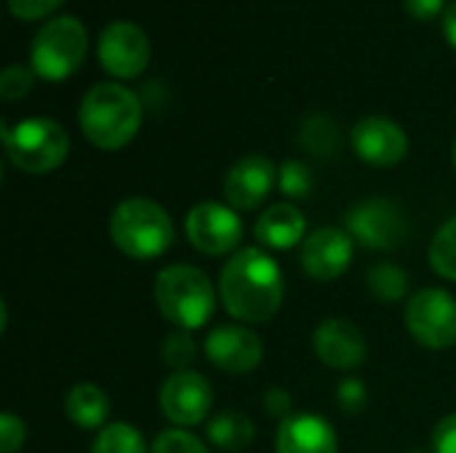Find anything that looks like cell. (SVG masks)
Listing matches in <instances>:
<instances>
[{
	"mask_svg": "<svg viewBox=\"0 0 456 453\" xmlns=\"http://www.w3.org/2000/svg\"><path fill=\"white\" fill-rule=\"evenodd\" d=\"M219 302L240 323H265L283 304V272L262 248L235 251L219 275Z\"/></svg>",
	"mask_w": 456,
	"mask_h": 453,
	"instance_id": "1",
	"label": "cell"
},
{
	"mask_svg": "<svg viewBox=\"0 0 456 453\" xmlns=\"http://www.w3.org/2000/svg\"><path fill=\"white\" fill-rule=\"evenodd\" d=\"M142 101L139 96L120 83H99L94 85L77 109V123L83 136L99 150H120L142 128Z\"/></svg>",
	"mask_w": 456,
	"mask_h": 453,
	"instance_id": "2",
	"label": "cell"
},
{
	"mask_svg": "<svg viewBox=\"0 0 456 453\" xmlns=\"http://www.w3.org/2000/svg\"><path fill=\"white\" fill-rule=\"evenodd\" d=\"M110 238L123 256L150 262L174 246V222L160 203L150 198H126L110 216Z\"/></svg>",
	"mask_w": 456,
	"mask_h": 453,
	"instance_id": "3",
	"label": "cell"
},
{
	"mask_svg": "<svg viewBox=\"0 0 456 453\" xmlns=\"http://www.w3.org/2000/svg\"><path fill=\"white\" fill-rule=\"evenodd\" d=\"M155 304L179 331H198L216 310V291L203 270L192 264H168L155 278Z\"/></svg>",
	"mask_w": 456,
	"mask_h": 453,
	"instance_id": "4",
	"label": "cell"
},
{
	"mask_svg": "<svg viewBox=\"0 0 456 453\" xmlns=\"http://www.w3.org/2000/svg\"><path fill=\"white\" fill-rule=\"evenodd\" d=\"M0 131L8 160L24 174H48L67 160L69 136L51 117H27L16 125L3 123Z\"/></svg>",
	"mask_w": 456,
	"mask_h": 453,
	"instance_id": "5",
	"label": "cell"
},
{
	"mask_svg": "<svg viewBox=\"0 0 456 453\" xmlns=\"http://www.w3.org/2000/svg\"><path fill=\"white\" fill-rule=\"evenodd\" d=\"M86 51H88V32L83 21L75 16H56L37 29L29 48V59L35 75L59 83L80 69Z\"/></svg>",
	"mask_w": 456,
	"mask_h": 453,
	"instance_id": "6",
	"label": "cell"
},
{
	"mask_svg": "<svg viewBox=\"0 0 456 453\" xmlns=\"http://www.w3.org/2000/svg\"><path fill=\"white\" fill-rule=\"evenodd\" d=\"M406 328L428 350H452L456 344V299L444 288L417 291L406 302Z\"/></svg>",
	"mask_w": 456,
	"mask_h": 453,
	"instance_id": "7",
	"label": "cell"
},
{
	"mask_svg": "<svg viewBox=\"0 0 456 453\" xmlns=\"http://www.w3.org/2000/svg\"><path fill=\"white\" fill-rule=\"evenodd\" d=\"M184 235L192 248L206 256H227L243 240V222L232 206H222L214 200L198 203L190 208L184 219Z\"/></svg>",
	"mask_w": 456,
	"mask_h": 453,
	"instance_id": "8",
	"label": "cell"
},
{
	"mask_svg": "<svg viewBox=\"0 0 456 453\" xmlns=\"http://www.w3.org/2000/svg\"><path fill=\"white\" fill-rule=\"evenodd\" d=\"M345 230L353 240L371 251L398 248L406 238V216L387 198H369L353 206L345 216Z\"/></svg>",
	"mask_w": 456,
	"mask_h": 453,
	"instance_id": "9",
	"label": "cell"
},
{
	"mask_svg": "<svg viewBox=\"0 0 456 453\" xmlns=\"http://www.w3.org/2000/svg\"><path fill=\"white\" fill-rule=\"evenodd\" d=\"M214 409V390L208 379L192 368L171 371L160 387V411L176 427H195L208 419Z\"/></svg>",
	"mask_w": 456,
	"mask_h": 453,
	"instance_id": "10",
	"label": "cell"
},
{
	"mask_svg": "<svg viewBox=\"0 0 456 453\" xmlns=\"http://www.w3.org/2000/svg\"><path fill=\"white\" fill-rule=\"evenodd\" d=\"M150 37L134 21H112L99 35V61L112 77H139L150 64Z\"/></svg>",
	"mask_w": 456,
	"mask_h": 453,
	"instance_id": "11",
	"label": "cell"
},
{
	"mask_svg": "<svg viewBox=\"0 0 456 453\" xmlns=\"http://www.w3.org/2000/svg\"><path fill=\"white\" fill-rule=\"evenodd\" d=\"M203 352L214 363V368L240 376L259 368L265 358V344L256 336V331L238 323H222L206 334Z\"/></svg>",
	"mask_w": 456,
	"mask_h": 453,
	"instance_id": "12",
	"label": "cell"
},
{
	"mask_svg": "<svg viewBox=\"0 0 456 453\" xmlns=\"http://www.w3.org/2000/svg\"><path fill=\"white\" fill-rule=\"evenodd\" d=\"M355 256V240L347 230L339 227H321L305 238L299 248V262L307 278L318 283H331L342 278Z\"/></svg>",
	"mask_w": 456,
	"mask_h": 453,
	"instance_id": "13",
	"label": "cell"
},
{
	"mask_svg": "<svg viewBox=\"0 0 456 453\" xmlns=\"http://www.w3.org/2000/svg\"><path fill=\"white\" fill-rule=\"evenodd\" d=\"M350 144L361 160L377 168H393L409 155L406 131L395 120L379 115L358 120L350 133Z\"/></svg>",
	"mask_w": 456,
	"mask_h": 453,
	"instance_id": "14",
	"label": "cell"
},
{
	"mask_svg": "<svg viewBox=\"0 0 456 453\" xmlns=\"http://www.w3.org/2000/svg\"><path fill=\"white\" fill-rule=\"evenodd\" d=\"M313 350L318 360L334 371H355L369 355L363 331L345 318H329L318 323L313 331Z\"/></svg>",
	"mask_w": 456,
	"mask_h": 453,
	"instance_id": "15",
	"label": "cell"
},
{
	"mask_svg": "<svg viewBox=\"0 0 456 453\" xmlns=\"http://www.w3.org/2000/svg\"><path fill=\"white\" fill-rule=\"evenodd\" d=\"M278 184V168L265 155L240 158L224 176V198L235 211L259 208Z\"/></svg>",
	"mask_w": 456,
	"mask_h": 453,
	"instance_id": "16",
	"label": "cell"
},
{
	"mask_svg": "<svg viewBox=\"0 0 456 453\" xmlns=\"http://www.w3.org/2000/svg\"><path fill=\"white\" fill-rule=\"evenodd\" d=\"M275 453H339V438L329 419L318 414H294L278 427Z\"/></svg>",
	"mask_w": 456,
	"mask_h": 453,
	"instance_id": "17",
	"label": "cell"
},
{
	"mask_svg": "<svg viewBox=\"0 0 456 453\" xmlns=\"http://www.w3.org/2000/svg\"><path fill=\"white\" fill-rule=\"evenodd\" d=\"M305 230H307V219L291 203L270 206L254 224L256 240L273 251H289V248L305 243Z\"/></svg>",
	"mask_w": 456,
	"mask_h": 453,
	"instance_id": "18",
	"label": "cell"
},
{
	"mask_svg": "<svg viewBox=\"0 0 456 453\" xmlns=\"http://www.w3.org/2000/svg\"><path fill=\"white\" fill-rule=\"evenodd\" d=\"M64 414L80 430H102V427H107L110 398L99 384L80 382V384L69 387V392L64 398Z\"/></svg>",
	"mask_w": 456,
	"mask_h": 453,
	"instance_id": "19",
	"label": "cell"
},
{
	"mask_svg": "<svg viewBox=\"0 0 456 453\" xmlns=\"http://www.w3.org/2000/svg\"><path fill=\"white\" fill-rule=\"evenodd\" d=\"M254 435H256L254 422L243 411H235V409H227V411L214 414L208 419V425H206V438L219 451H243V449L251 446Z\"/></svg>",
	"mask_w": 456,
	"mask_h": 453,
	"instance_id": "20",
	"label": "cell"
},
{
	"mask_svg": "<svg viewBox=\"0 0 456 453\" xmlns=\"http://www.w3.org/2000/svg\"><path fill=\"white\" fill-rule=\"evenodd\" d=\"M299 142L315 158H334L342 144V133L331 115L315 112V115L305 117V123L299 128Z\"/></svg>",
	"mask_w": 456,
	"mask_h": 453,
	"instance_id": "21",
	"label": "cell"
},
{
	"mask_svg": "<svg viewBox=\"0 0 456 453\" xmlns=\"http://www.w3.org/2000/svg\"><path fill=\"white\" fill-rule=\"evenodd\" d=\"M91 453H150L144 435L128 422H112L99 430Z\"/></svg>",
	"mask_w": 456,
	"mask_h": 453,
	"instance_id": "22",
	"label": "cell"
},
{
	"mask_svg": "<svg viewBox=\"0 0 456 453\" xmlns=\"http://www.w3.org/2000/svg\"><path fill=\"white\" fill-rule=\"evenodd\" d=\"M369 291L385 302V304H395L406 296L409 291V272L401 270L398 264L390 262H379L369 270Z\"/></svg>",
	"mask_w": 456,
	"mask_h": 453,
	"instance_id": "23",
	"label": "cell"
},
{
	"mask_svg": "<svg viewBox=\"0 0 456 453\" xmlns=\"http://www.w3.org/2000/svg\"><path fill=\"white\" fill-rule=\"evenodd\" d=\"M430 267L436 275L456 283V216L436 232L430 243Z\"/></svg>",
	"mask_w": 456,
	"mask_h": 453,
	"instance_id": "24",
	"label": "cell"
},
{
	"mask_svg": "<svg viewBox=\"0 0 456 453\" xmlns=\"http://www.w3.org/2000/svg\"><path fill=\"white\" fill-rule=\"evenodd\" d=\"M160 355H163V363L171 371H187L198 358V344L190 336V331H174V334H168L163 339Z\"/></svg>",
	"mask_w": 456,
	"mask_h": 453,
	"instance_id": "25",
	"label": "cell"
},
{
	"mask_svg": "<svg viewBox=\"0 0 456 453\" xmlns=\"http://www.w3.org/2000/svg\"><path fill=\"white\" fill-rule=\"evenodd\" d=\"M313 184H315L313 171L299 160H286L278 171V187L286 198H294V200L307 198L313 192Z\"/></svg>",
	"mask_w": 456,
	"mask_h": 453,
	"instance_id": "26",
	"label": "cell"
},
{
	"mask_svg": "<svg viewBox=\"0 0 456 453\" xmlns=\"http://www.w3.org/2000/svg\"><path fill=\"white\" fill-rule=\"evenodd\" d=\"M150 453H211V451H208V446H206L198 435H192V433H187V430H163V433L152 441Z\"/></svg>",
	"mask_w": 456,
	"mask_h": 453,
	"instance_id": "27",
	"label": "cell"
},
{
	"mask_svg": "<svg viewBox=\"0 0 456 453\" xmlns=\"http://www.w3.org/2000/svg\"><path fill=\"white\" fill-rule=\"evenodd\" d=\"M32 83H35V69L21 67V64H11L0 75V96L5 101H16V99L29 93Z\"/></svg>",
	"mask_w": 456,
	"mask_h": 453,
	"instance_id": "28",
	"label": "cell"
},
{
	"mask_svg": "<svg viewBox=\"0 0 456 453\" xmlns=\"http://www.w3.org/2000/svg\"><path fill=\"white\" fill-rule=\"evenodd\" d=\"M337 403L345 414H361L369 406V390L361 379H342L337 384Z\"/></svg>",
	"mask_w": 456,
	"mask_h": 453,
	"instance_id": "29",
	"label": "cell"
},
{
	"mask_svg": "<svg viewBox=\"0 0 456 453\" xmlns=\"http://www.w3.org/2000/svg\"><path fill=\"white\" fill-rule=\"evenodd\" d=\"M27 441V425L16 414L0 417V453H19Z\"/></svg>",
	"mask_w": 456,
	"mask_h": 453,
	"instance_id": "30",
	"label": "cell"
},
{
	"mask_svg": "<svg viewBox=\"0 0 456 453\" xmlns=\"http://www.w3.org/2000/svg\"><path fill=\"white\" fill-rule=\"evenodd\" d=\"M8 3V11L16 16V19H24V21H35V19H43L48 13H53L59 5H64L67 0H5Z\"/></svg>",
	"mask_w": 456,
	"mask_h": 453,
	"instance_id": "31",
	"label": "cell"
},
{
	"mask_svg": "<svg viewBox=\"0 0 456 453\" xmlns=\"http://www.w3.org/2000/svg\"><path fill=\"white\" fill-rule=\"evenodd\" d=\"M262 406L265 411L273 417V419H281L286 422L289 417H294V400H291V392L283 390V387H270L262 398Z\"/></svg>",
	"mask_w": 456,
	"mask_h": 453,
	"instance_id": "32",
	"label": "cell"
},
{
	"mask_svg": "<svg viewBox=\"0 0 456 453\" xmlns=\"http://www.w3.org/2000/svg\"><path fill=\"white\" fill-rule=\"evenodd\" d=\"M433 453H456V411L444 417L433 430Z\"/></svg>",
	"mask_w": 456,
	"mask_h": 453,
	"instance_id": "33",
	"label": "cell"
},
{
	"mask_svg": "<svg viewBox=\"0 0 456 453\" xmlns=\"http://www.w3.org/2000/svg\"><path fill=\"white\" fill-rule=\"evenodd\" d=\"M403 5H406V11L414 19H422V21L436 19L438 13L444 16V11H446V3L444 0H403Z\"/></svg>",
	"mask_w": 456,
	"mask_h": 453,
	"instance_id": "34",
	"label": "cell"
},
{
	"mask_svg": "<svg viewBox=\"0 0 456 453\" xmlns=\"http://www.w3.org/2000/svg\"><path fill=\"white\" fill-rule=\"evenodd\" d=\"M444 35H446V40L454 45L456 51V0L449 3L446 11H444Z\"/></svg>",
	"mask_w": 456,
	"mask_h": 453,
	"instance_id": "35",
	"label": "cell"
},
{
	"mask_svg": "<svg viewBox=\"0 0 456 453\" xmlns=\"http://www.w3.org/2000/svg\"><path fill=\"white\" fill-rule=\"evenodd\" d=\"M406 453H425L422 449H414V451H406Z\"/></svg>",
	"mask_w": 456,
	"mask_h": 453,
	"instance_id": "36",
	"label": "cell"
},
{
	"mask_svg": "<svg viewBox=\"0 0 456 453\" xmlns=\"http://www.w3.org/2000/svg\"><path fill=\"white\" fill-rule=\"evenodd\" d=\"M454 166H456V142H454Z\"/></svg>",
	"mask_w": 456,
	"mask_h": 453,
	"instance_id": "37",
	"label": "cell"
}]
</instances>
